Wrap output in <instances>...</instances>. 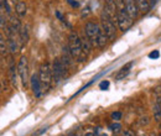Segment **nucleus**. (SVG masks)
Segmentation results:
<instances>
[{"label":"nucleus","instance_id":"nucleus-20","mask_svg":"<svg viewBox=\"0 0 161 136\" xmlns=\"http://www.w3.org/2000/svg\"><path fill=\"white\" fill-rule=\"evenodd\" d=\"M115 4L118 8V11L125 10V0H115Z\"/></svg>","mask_w":161,"mask_h":136},{"label":"nucleus","instance_id":"nucleus-8","mask_svg":"<svg viewBox=\"0 0 161 136\" xmlns=\"http://www.w3.org/2000/svg\"><path fill=\"white\" fill-rule=\"evenodd\" d=\"M125 11L133 20L138 19L140 11H139V8L135 3V0H125Z\"/></svg>","mask_w":161,"mask_h":136},{"label":"nucleus","instance_id":"nucleus-4","mask_svg":"<svg viewBox=\"0 0 161 136\" xmlns=\"http://www.w3.org/2000/svg\"><path fill=\"white\" fill-rule=\"evenodd\" d=\"M18 74L20 76L22 86L26 88L29 82V66H28V58L25 56H22L18 63Z\"/></svg>","mask_w":161,"mask_h":136},{"label":"nucleus","instance_id":"nucleus-6","mask_svg":"<svg viewBox=\"0 0 161 136\" xmlns=\"http://www.w3.org/2000/svg\"><path fill=\"white\" fill-rule=\"evenodd\" d=\"M117 24H118V26H119V29L124 32V31H128L130 27H131V25H133V19L128 15L125 10L118 11V14H117Z\"/></svg>","mask_w":161,"mask_h":136},{"label":"nucleus","instance_id":"nucleus-16","mask_svg":"<svg viewBox=\"0 0 161 136\" xmlns=\"http://www.w3.org/2000/svg\"><path fill=\"white\" fill-rule=\"evenodd\" d=\"M104 8L107 10H109L110 12L113 14H118V8H117V4H115V0H104Z\"/></svg>","mask_w":161,"mask_h":136},{"label":"nucleus","instance_id":"nucleus-3","mask_svg":"<svg viewBox=\"0 0 161 136\" xmlns=\"http://www.w3.org/2000/svg\"><path fill=\"white\" fill-rule=\"evenodd\" d=\"M40 80H41V84L44 87V90H47L52 83V68L48 63H44L40 67Z\"/></svg>","mask_w":161,"mask_h":136},{"label":"nucleus","instance_id":"nucleus-25","mask_svg":"<svg viewBox=\"0 0 161 136\" xmlns=\"http://www.w3.org/2000/svg\"><path fill=\"white\" fill-rule=\"evenodd\" d=\"M112 119L115 120V121H119L120 119H122V113H120V112H114V113H112Z\"/></svg>","mask_w":161,"mask_h":136},{"label":"nucleus","instance_id":"nucleus-2","mask_svg":"<svg viewBox=\"0 0 161 136\" xmlns=\"http://www.w3.org/2000/svg\"><path fill=\"white\" fill-rule=\"evenodd\" d=\"M66 66L63 64V62L61 61V58H56L53 61L52 64V82L55 83V86H58L66 73Z\"/></svg>","mask_w":161,"mask_h":136},{"label":"nucleus","instance_id":"nucleus-7","mask_svg":"<svg viewBox=\"0 0 161 136\" xmlns=\"http://www.w3.org/2000/svg\"><path fill=\"white\" fill-rule=\"evenodd\" d=\"M100 21H102V29L105 32V35L108 36V38L110 41L114 40L115 35H117V29H115V25H114L113 20L105 19V18H100Z\"/></svg>","mask_w":161,"mask_h":136},{"label":"nucleus","instance_id":"nucleus-15","mask_svg":"<svg viewBox=\"0 0 161 136\" xmlns=\"http://www.w3.org/2000/svg\"><path fill=\"white\" fill-rule=\"evenodd\" d=\"M8 48H9V52L11 53V54H15L16 53V51H18V44H16V41H15V38L12 37V36H10L9 38H8Z\"/></svg>","mask_w":161,"mask_h":136},{"label":"nucleus","instance_id":"nucleus-14","mask_svg":"<svg viewBox=\"0 0 161 136\" xmlns=\"http://www.w3.org/2000/svg\"><path fill=\"white\" fill-rule=\"evenodd\" d=\"M16 73H18V67H15L14 63H11L10 64V68H9V80H10V83L16 87Z\"/></svg>","mask_w":161,"mask_h":136},{"label":"nucleus","instance_id":"nucleus-23","mask_svg":"<svg viewBox=\"0 0 161 136\" xmlns=\"http://www.w3.org/2000/svg\"><path fill=\"white\" fill-rule=\"evenodd\" d=\"M99 88H100L102 90H107V89L109 88V82H108V80H103V82H100Z\"/></svg>","mask_w":161,"mask_h":136},{"label":"nucleus","instance_id":"nucleus-21","mask_svg":"<svg viewBox=\"0 0 161 136\" xmlns=\"http://www.w3.org/2000/svg\"><path fill=\"white\" fill-rule=\"evenodd\" d=\"M150 122V119L147 118V116H141L140 119H139V124L141 125V126H145V125H147Z\"/></svg>","mask_w":161,"mask_h":136},{"label":"nucleus","instance_id":"nucleus-11","mask_svg":"<svg viewBox=\"0 0 161 136\" xmlns=\"http://www.w3.org/2000/svg\"><path fill=\"white\" fill-rule=\"evenodd\" d=\"M80 41H82V50H83V53H86L87 56L90 54L92 52V47H93V44L90 42V40L88 38V36L84 34L83 36H80Z\"/></svg>","mask_w":161,"mask_h":136},{"label":"nucleus","instance_id":"nucleus-24","mask_svg":"<svg viewBox=\"0 0 161 136\" xmlns=\"http://www.w3.org/2000/svg\"><path fill=\"white\" fill-rule=\"evenodd\" d=\"M149 57H150L151 60H156V58L160 57V52H159L157 50H155V51H153V52L149 53Z\"/></svg>","mask_w":161,"mask_h":136},{"label":"nucleus","instance_id":"nucleus-12","mask_svg":"<svg viewBox=\"0 0 161 136\" xmlns=\"http://www.w3.org/2000/svg\"><path fill=\"white\" fill-rule=\"evenodd\" d=\"M109 38H108V36L105 35V32L103 31V29H100V31H99V34H98V37H97V46L99 47V48H104L107 45H108V42H109Z\"/></svg>","mask_w":161,"mask_h":136},{"label":"nucleus","instance_id":"nucleus-30","mask_svg":"<svg viewBox=\"0 0 161 136\" xmlns=\"http://www.w3.org/2000/svg\"><path fill=\"white\" fill-rule=\"evenodd\" d=\"M0 83H2V92H6V90H8V87H6V84H5L4 78H2V80H0Z\"/></svg>","mask_w":161,"mask_h":136},{"label":"nucleus","instance_id":"nucleus-28","mask_svg":"<svg viewBox=\"0 0 161 136\" xmlns=\"http://www.w3.org/2000/svg\"><path fill=\"white\" fill-rule=\"evenodd\" d=\"M67 3H68L72 8H78V6H79V3L76 2V0H67Z\"/></svg>","mask_w":161,"mask_h":136},{"label":"nucleus","instance_id":"nucleus-34","mask_svg":"<svg viewBox=\"0 0 161 136\" xmlns=\"http://www.w3.org/2000/svg\"><path fill=\"white\" fill-rule=\"evenodd\" d=\"M84 136H94V134H93V132H86Z\"/></svg>","mask_w":161,"mask_h":136},{"label":"nucleus","instance_id":"nucleus-29","mask_svg":"<svg viewBox=\"0 0 161 136\" xmlns=\"http://www.w3.org/2000/svg\"><path fill=\"white\" fill-rule=\"evenodd\" d=\"M131 66H133V62H129L126 66H124V67L122 68V71H124V72H129V71H130V68H131Z\"/></svg>","mask_w":161,"mask_h":136},{"label":"nucleus","instance_id":"nucleus-1","mask_svg":"<svg viewBox=\"0 0 161 136\" xmlns=\"http://www.w3.org/2000/svg\"><path fill=\"white\" fill-rule=\"evenodd\" d=\"M68 48H70V52L74 60H78L80 57V54L83 53L82 41H80V37L78 36V34L76 31H72L68 36Z\"/></svg>","mask_w":161,"mask_h":136},{"label":"nucleus","instance_id":"nucleus-38","mask_svg":"<svg viewBox=\"0 0 161 136\" xmlns=\"http://www.w3.org/2000/svg\"><path fill=\"white\" fill-rule=\"evenodd\" d=\"M160 136H161V135H160Z\"/></svg>","mask_w":161,"mask_h":136},{"label":"nucleus","instance_id":"nucleus-10","mask_svg":"<svg viewBox=\"0 0 161 136\" xmlns=\"http://www.w3.org/2000/svg\"><path fill=\"white\" fill-rule=\"evenodd\" d=\"M73 56L71 54L70 52V48L68 46H64L62 48V56H61V61L63 62V64L66 66V68H68V67H72L73 66Z\"/></svg>","mask_w":161,"mask_h":136},{"label":"nucleus","instance_id":"nucleus-5","mask_svg":"<svg viewBox=\"0 0 161 136\" xmlns=\"http://www.w3.org/2000/svg\"><path fill=\"white\" fill-rule=\"evenodd\" d=\"M102 27L96 24V22H93V21H88L84 26V34L88 36V38L90 40V42L93 45H97V37H98V34L100 31Z\"/></svg>","mask_w":161,"mask_h":136},{"label":"nucleus","instance_id":"nucleus-33","mask_svg":"<svg viewBox=\"0 0 161 136\" xmlns=\"http://www.w3.org/2000/svg\"><path fill=\"white\" fill-rule=\"evenodd\" d=\"M154 93H155V94H160V93H161V88H160V87L155 88V89H154Z\"/></svg>","mask_w":161,"mask_h":136},{"label":"nucleus","instance_id":"nucleus-26","mask_svg":"<svg viewBox=\"0 0 161 136\" xmlns=\"http://www.w3.org/2000/svg\"><path fill=\"white\" fill-rule=\"evenodd\" d=\"M128 74H129V72H124V71H120V72H119V73L117 74L115 79H118V80H119V79H122V78H124V77H125V76H128Z\"/></svg>","mask_w":161,"mask_h":136},{"label":"nucleus","instance_id":"nucleus-27","mask_svg":"<svg viewBox=\"0 0 161 136\" xmlns=\"http://www.w3.org/2000/svg\"><path fill=\"white\" fill-rule=\"evenodd\" d=\"M123 136H135V134H134L133 130L128 129V130H124V131H123Z\"/></svg>","mask_w":161,"mask_h":136},{"label":"nucleus","instance_id":"nucleus-19","mask_svg":"<svg viewBox=\"0 0 161 136\" xmlns=\"http://www.w3.org/2000/svg\"><path fill=\"white\" fill-rule=\"evenodd\" d=\"M19 34H20V38H21L22 42H26V41L29 40V31H28V27H26V26L21 27Z\"/></svg>","mask_w":161,"mask_h":136},{"label":"nucleus","instance_id":"nucleus-13","mask_svg":"<svg viewBox=\"0 0 161 136\" xmlns=\"http://www.w3.org/2000/svg\"><path fill=\"white\" fill-rule=\"evenodd\" d=\"M135 3L139 8V11L143 14H147L151 9V5L149 3V0H135Z\"/></svg>","mask_w":161,"mask_h":136},{"label":"nucleus","instance_id":"nucleus-22","mask_svg":"<svg viewBox=\"0 0 161 136\" xmlns=\"http://www.w3.org/2000/svg\"><path fill=\"white\" fill-rule=\"evenodd\" d=\"M109 129H110L112 131H114V132H119L120 129H122V125L118 124V122H115V124H112V125L109 126Z\"/></svg>","mask_w":161,"mask_h":136},{"label":"nucleus","instance_id":"nucleus-17","mask_svg":"<svg viewBox=\"0 0 161 136\" xmlns=\"http://www.w3.org/2000/svg\"><path fill=\"white\" fill-rule=\"evenodd\" d=\"M15 11L20 18H24L26 15V4H25V2H19L15 6Z\"/></svg>","mask_w":161,"mask_h":136},{"label":"nucleus","instance_id":"nucleus-32","mask_svg":"<svg viewBox=\"0 0 161 136\" xmlns=\"http://www.w3.org/2000/svg\"><path fill=\"white\" fill-rule=\"evenodd\" d=\"M46 130H47V126H45V128H42L41 130H38V131L36 132V135H41V134H42V132H45Z\"/></svg>","mask_w":161,"mask_h":136},{"label":"nucleus","instance_id":"nucleus-36","mask_svg":"<svg viewBox=\"0 0 161 136\" xmlns=\"http://www.w3.org/2000/svg\"><path fill=\"white\" fill-rule=\"evenodd\" d=\"M11 2L14 3V4H18V3H19V0H11Z\"/></svg>","mask_w":161,"mask_h":136},{"label":"nucleus","instance_id":"nucleus-31","mask_svg":"<svg viewBox=\"0 0 161 136\" xmlns=\"http://www.w3.org/2000/svg\"><path fill=\"white\" fill-rule=\"evenodd\" d=\"M154 119H155L156 121H161V112L154 113Z\"/></svg>","mask_w":161,"mask_h":136},{"label":"nucleus","instance_id":"nucleus-18","mask_svg":"<svg viewBox=\"0 0 161 136\" xmlns=\"http://www.w3.org/2000/svg\"><path fill=\"white\" fill-rule=\"evenodd\" d=\"M9 48H8V44H5V38L2 35L0 36V53H2V58H4L6 56Z\"/></svg>","mask_w":161,"mask_h":136},{"label":"nucleus","instance_id":"nucleus-9","mask_svg":"<svg viewBox=\"0 0 161 136\" xmlns=\"http://www.w3.org/2000/svg\"><path fill=\"white\" fill-rule=\"evenodd\" d=\"M30 83H31V89H32L34 94L36 97H40V95H41V89H42V84H41V80H40V77L37 74H32L30 78Z\"/></svg>","mask_w":161,"mask_h":136},{"label":"nucleus","instance_id":"nucleus-37","mask_svg":"<svg viewBox=\"0 0 161 136\" xmlns=\"http://www.w3.org/2000/svg\"><path fill=\"white\" fill-rule=\"evenodd\" d=\"M160 128H161V125H160Z\"/></svg>","mask_w":161,"mask_h":136},{"label":"nucleus","instance_id":"nucleus-35","mask_svg":"<svg viewBox=\"0 0 161 136\" xmlns=\"http://www.w3.org/2000/svg\"><path fill=\"white\" fill-rule=\"evenodd\" d=\"M56 15H57V18H58V19H60V20H63V19H62V16H61V14H60V12H58V11H57V12H56Z\"/></svg>","mask_w":161,"mask_h":136}]
</instances>
